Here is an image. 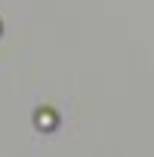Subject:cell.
<instances>
[{"label": "cell", "instance_id": "6da1fadb", "mask_svg": "<svg viewBox=\"0 0 154 157\" xmlns=\"http://www.w3.org/2000/svg\"><path fill=\"white\" fill-rule=\"evenodd\" d=\"M34 123H37V129H56V126H59V117H56V111L40 108L37 117H34Z\"/></svg>", "mask_w": 154, "mask_h": 157}]
</instances>
